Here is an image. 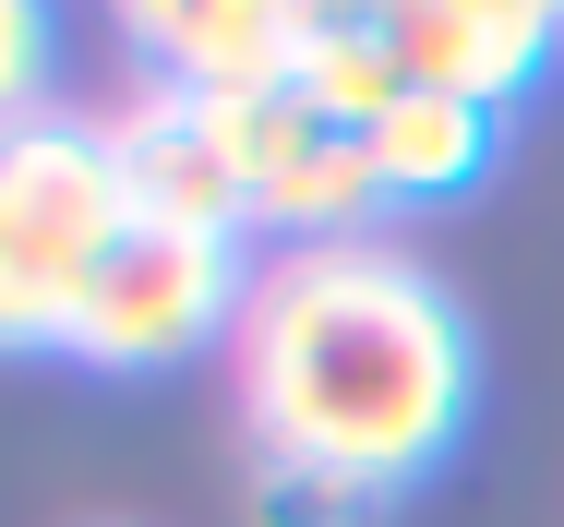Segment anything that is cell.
Here are the masks:
<instances>
[{
    "label": "cell",
    "mask_w": 564,
    "mask_h": 527,
    "mask_svg": "<svg viewBox=\"0 0 564 527\" xmlns=\"http://www.w3.org/2000/svg\"><path fill=\"white\" fill-rule=\"evenodd\" d=\"M228 384L264 480L384 504L468 431V323L397 240H301L228 323Z\"/></svg>",
    "instance_id": "obj_1"
},
{
    "label": "cell",
    "mask_w": 564,
    "mask_h": 527,
    "mask_svg": "<svg viewBox=\"0 0 564 527\" xmlns=\"http://www.w3.org/2000/svg\"><path fill=\"white\" fill-rule=\"evenodd\" d=\"M132 228L97 120H24L0 132V348H73V312Z\"/></svg>",
    "instance_id": "obj_2"
},
{
    "label": "cell",
    "mask_w": 564,
    "mask_h": 527,
    "mask_svg": "<svg viewBox=\"0 0 564 527\" xmlns=\"http://www.w3.org/2000/svg\"><path fill=\"white\" fill-rule=\"evenodd\" d=\"M252 300V276H240V252L205 240V228H120L109 264H97V288H85V312H73V360L85 372H156V360H193L217 323H240Z\"/></svg>",
    "instance_id": "obj_3"
},
{
    "label": "cell",
    "mask_w": 564,
    "mask_h": 527,
    "mask_svg": "<svg viewBox=\"0 0 564 527\" xmlns=\"http://www.w3.org/2000/svg\"><path fill=\"white\" fill-rule=\"evenodd\" d=\"M228 156L252 180V228H289L301 240H372V205H384V168H372V132H337L313 120L301 97H252V108H217Z\"/></svg>",
    "instance_id": "obj_4"
},
{
    "label": "cell",
    "mask_w": 564,
    "mask_h": 527,
    "mask_svg": "<svg viewBox=\"0 0 564 527\" xmlns=\"http://www.w3.org/2000/svg\"><path fill=\"white\" fill-rule=\"evenodd\" d=\"M97 144H109L120 205L144 216V228H205V240H240V228H252V180H240V156H228V132H217L205 97L132 85V97L97 120Z\"/></svg>",
    "instance_id": "obj_5"
},
{
    "label": "cell",
    "mask_w": 564,
    "mask_h": 527,
    "mask_svg": "<svg viewBox=\"0 0 564 527\" xmlns=\"http://www.w3.org/2000/svg\"><path fill=\"white\" fill-rule=\"evenodd\" d=\"M120 36L144 48V85H181L205 108H252V97L301 85L313 12L301 0H144V12H120Z\"/></svg>",
    "instance_id": "obj_6"
},
{
    "label": "cell",
    "mask_w": 564,
    "mask_h": 527,
    "mask_svg": "<svg viewBox=\"0 0 564 527\" xmlns=\"http://www.w3.org/2000/svg\"><path fill=\"white\" fill-rule=\"evenodd\" d=\"M384 36H397V61H409L421 97L505 108L517 85H541V61L564 48V12L553 0H397Z\"/></svg>",
    "instance_id": "obj_7"
},
{
    "label": "cell",
    "mask_w": 564,
    "mask_h": 527,
    "mask_svg": "<svg viewBox=\"0 0 564 527\" xmlns=\"http://www.w3.org/2000/svg\"><path fill=\"white\" fill-rule=\"evenodd\" d=\"M372 168H384V205H456L480 168H492V108H456V97H409L372 120Z\"/></svg>",
    "instance_id": "obj_8"
},
{
    "label": "cell",
    "mask_w": 564,
    "mask_h": 527,
    "mask_svg": "<svg viewBox=\"0 0 564 527\" xmlns=\"http://www.w3.org/2000/svg\"><path fill=\"white\" fill-rule=\"evenodd\" d=\"M289 97L313 120H337V132H372L384 108L409 97V61H397L384 12H313V48H301V85Z\"/></svg>",
    "instance_id": "obj_9"
},
{
    "label": "cell",
    "mask_w": 564,
    "mask_h": 527,
    "mask_svg": "<svg viewBox=\"0 0 564 527\" xmlns=\"http://www.w3.org/2000/svg\"><path fill=\"white\" fill-rule=\"evenodd\" d=\"M36 85H48V24H36L24 0H0V132L48 120V108H36Z\"/></svg>",
    "instance_id": "obj_10"
},
{
    "label": "cell",
    "mask_w": 564,
    "mask_h": 527,
    "mask_svg": "<svg viewBox=\"0 0 564 527\" xmlns=\"http://www.w3.org/2000/svg\"><path fill=\"white\" fill-rule=\"evenodd\" d=\"M264 516L276 527H348V516H372L360 492H325V480H264Z\"/></svg>",
    "instance_id": "obj_11"
}]
</instances>
